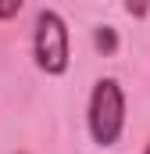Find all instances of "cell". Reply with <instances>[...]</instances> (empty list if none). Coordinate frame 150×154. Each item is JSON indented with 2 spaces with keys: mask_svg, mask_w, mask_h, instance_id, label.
<instances>
[{
  "mask_svg": "<svg viewBox=\"0 0 150 154\" xmlns=\"http://www.w3.org/2000/svg\"><path fill=\"white\" fill-rule=\"evenodd\" d=\"M86 125L97 147H114L122 129H125V93L118 86V79L104 75L93 82L89 93V111H86Z\"/></svg>",
  "mask_w": 150,
  "mask_h": 154,
  "instance_id": "6da1fadb",
  "label": "cell"
},
{
  "mask_svg": "<svg viewBox=\"0 0 150 154\" xmlns=\"http://www.w3.org/2000/svg\"><path fill=\"white\" fill-rule=\"evenodd\" d=\"M32 57L36 68L46 75H64L72 61V43H68V25L54 7H43L36 14V32H32Z\"/></svg>",
  "mask_w": 150,
  "mask_h": 154,
  "instance_id": "7a4b0ae2",
  "label": "cell"
},
{
  "mask_svg": "<svg viewBox=\"0 0 150 154\" xmlns=\"http://www.w3.org/2000/svg\"><path fill=\"white\" fill-rule=\"evenodd\" d=\"M93 47H97L104 57H111L114 50H118V32H114V25H97V29H93Z\"/></svg>",
  "mask_w": 150,
  "mask_h": 154,
  "instance_id": "3957f363",
  "label": "cell"
},
{
  "mask_svg": "<svg viewBox=\"0 0 150 154\" xmlns=\"http://www.w3.org/2000/svg\"><path fill=\"white\" fill-rule=\"evenodd\" d=\"M14 14H22V0H7V4H0V22H7V18H14Z\"/></svg>",
  "mask_w": 150,
  "mask_h": 154,
  "instance_id": "277c9868",
  "label": "cell"
},
{
  "mask_svg": "<svg viewBox=\"0 0 150 154\" xmlns=\"http://www.w3.org/2000/svg\"><path fill=\"white\" fill-rule=\"evenodd\" d=\"M125 11H129L132 18H147V14H150V7H147V4H125Z\"/></svg>",
  "mask_w": 150,
  "mask_h": 154,
  "instance_id": "5b68a950",
  "label": "cell"
},
{
  "mask_svg": "<svg viewBox=\"0 0 150 154\" xmlns=\"http://www.w3.org/2000/svg\"><path fill=\"white\" fill-rule=\"evenodd\" d=\"M143 154H150V143H147V147H143Z\"/></svg>",
  "mask_w": 150,
  "mask_h": 154,
  "instance_id": "8992f818",
  "label": "cell"
}]
</instances>
